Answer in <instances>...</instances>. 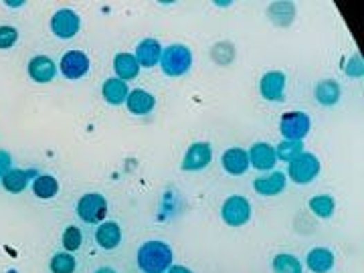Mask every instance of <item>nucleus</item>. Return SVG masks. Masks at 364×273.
Returning <instances> with one entry per match:
<instances>
[{"mask_svg": "<svg viewBox=\"0 0 364 273\" xmlns=\"http://www.w3.org/2000/svg\"><path fill=\"white\" fill-rule=\"evenodd\" d=\"M78 215L83 223H89V225L102 223L107 215V200L98 192L83 194L78 203Z\"/></svg>", "mask_w": 364, "mask_h": 273, "instance_id": "obj_4", "label": "nucleus"}, {"mask_svg": "<svg viewBox=\"0 0 364 273\" xmlns=\"http://www.w3.org/2000/svg\"><path fill=\"white\" fill-rule=\"evenodd\" d=\"M280 130H282V136H286V140L302 142L310 132V115L304 111H287L282 115Z\"/></svg>", "mask_w": 364, "mask_h": 273, "instance_id": "obj_6", "label": "nucleus"}, {"mask_svg": "<svg viewBox=\"0 0 364 273\" xmlns=\"http://www.w3.org/2000/svg\"><path fill=\"white\" fill-rule=\"evenodd\" d=\"M160 55H162V47L156 39H144L138 47H136V61L138 65L142 67H154L158 61H160Z\"/></svg>", "mask_w": 364, "mask_h": 273, "instance_id": "obj_16", "label": "nucleus"}, {"mask_svg": "<svg viewBox=\"0 0 364 273\" xmlns=\"http://www.w3.org/2000/svg\"><path fill=\"white\" fill-rule=\"evenodd\" d=\"M95 273H116L113 270H109V267H102V270H98Z\"/></svg>", "mask_w": 364, "mask_h": 273, "instance_id": "obj_32", "label": "nucleus"}, {"mask_svg": "<svg viewBox=\"0 0 364 273\" xmlns=\"http://www.w3.org/2000/svg\"><path fill=\"white\" fill-rule=\"evenodd\" d=\"M212 160V150L210 144L207 142H194L192 146H188L184 158H182V168L184 170H203L207 168Z\"/></svg>", "mask_w": 364, "mask_h": 273, "instance_id": "obj_8", "label": "nucleus"}, {"mask_svg": "<svg viewBox=\"0 0 364 273\" xmlns=\"http://www.w3.org/2000/svg\"><path fill=\"white\" fill-rule=\"evenodd\" d=\"M95 241H98V245L102 247V249H116V247L120 245V241H122V229H120V225L111 223V220L102 223L98 227V231H95Z\"/></svg>", "mask_w": 364, "mask_h": 273, "instance_id": "obj_17", "label": "nucleus"}, {"mask_svg": "<svg viewBox=\"0 0 364 273\" xmlns=\"http://www.w3.org/2000/svg\"><path fill=\"white\" fill-rule=\"evenodd\" d=\"M223 168L233 174V176H241L247 172L249 168V156H247V150L243 148H229L225 154H223Z\"/></svg>", "mask_w": 364, "mask_h": 273, "instance_id": "obj_14", "label": "nucleus"}, {"mask_svg": "<svg viewBox=\"0 0 364 273\" xmlns=\"http://www.w3.org/2000/svg\"><path fill=\"white\" fill-rule=\"evenodd\" d=\"M81 21H79L78 12L69 10V8H61L53 15L51 30L59 39H71L79 32Z\"/></svg>", "mask_w": 364, "mask_h": 273, "instance_id": "obj_7", "label": "nucleus"}, {"mask_svg": "<svg viewBox=\"0 0 364 273\" xmlns=\"http://www.w3.org/2000/svg\"><path fill=\"white\" fill-rule=\"evenodd\" d=\"M308 267L312 270L313 273H326L330 272L334 267V255L330 249L326 247H316L308 253V259H306Z\"/></svg>", "mask_w": 364, "mask_h": 273, "instance_id": "obj_18", "label": "nucleus"}, {"mask_svg": "<svg viewBox=\"0 0 364 273\" xmlns=\"http://www.w3.org/2000/svg\"><path fill=\"white\" fill-rule=\"evenodd\" d=\"M128 93H130V91H128V85H126V82H122V79H118V77L105 79L104 97L107 104H111V106H120V104H124V102H126Z\"/></svg>", "mask_w": 364, "mask_h": 273, "instance_id": "obj_21", "label": "nucleus"}, {"mask_svg": "<svg viewBox=\"0 0 364 273\" xmlns=\"http://www.w3.org/2000/svg\"><path fill=\"white\" fill-rule=\"evenodd\" d=\"M304 152V144L298 142V140H284L277 148H275V156L286 160V162H291L293 158H298L300 154Z\"/></svg>", "mask_w": 364, "mask_h": 273, "instance_id": "obj_26", "label": "nucleus"}, {"mask_svg": "<svg viewBox=\"0 0 364 273\" xmlns=\"http://www.w3.org/2000/svg\"><path fill=\"white\" fill-rule=\"evenodd\" d=\"M35 176V170H21V168H10L2 176V187L8 192H23L28 185V180Z\"/></svg>", "mask_w": 364, "mask_h": 273, "instance_id": "obj_19", "label": "nucleus"}, {"mask_svg": "<svg viewBox=\"0 0 364 273\" xmlns=\"http://www.w3.org/2000/svg\"><path fill=\"white\" fill-rule=\"evenodd\" d=\"M316 100L322 106H334L340 100V85L334 79H324L316 85Z\"/></svg>", "mask_w": 364, "mask_h": 273, "instance_id": "obj_22", "label": "nucleus"}, {"mask_svg": "<svg viewBox=\"0 0 364 273\" xmlns=\"http://www.w3.org/2000/svg\"><path fill=\"white\" fill-rule=\"evenodd\" d=\"M138 265L146 273H162L172 265V249L162 241H148L138 251Z\"/></svg>", "mask_w": 364, "mask_h": 273, "instance_id": "obj_1", "label": "nucleus"}, {"mask_svg": "<svg viewBox=\"0 0 364 273\" xmlns=\"http://www.w3.org/2000/svg\"><path fill=\"white\" fill-rule=\"evenodd\" d=\"M221 217L229 227H241L251 218V205L245 196L233 194L225 200L221 209Z\"/></svg>", "mask_w": 364, "mask_h": 273, "instance_id": "obj_5", "label": "nucleus"}, {"mask_svg": "<svg viewBox=\"0 0 364 273\" xmlns=\"http://www.w3.org/2000/svg\"><path fill=\"white\" fill-rule=\"evenodd\" d=\"M286 174L284 172H269L265 176L255 178L253 182V189L263 194V196H275L280 192H284L286 189Z\"/></svg>", "mask_w": 364, "mask_h": 273, "instance_id": "obj_13", "label": "nucleus"}, {"mask_svg": "<svg viewBox=\"0 0 364 273\" xmlns=\"http://www.w3.org/2000/svg\"><path fill=\"white\" fill-rule=\"evenodd\" d=\"M126 106H128V109L134 115H146V113H150L154 109L156 100H154L152 93H148L144 89H134L126 97Z\"/></svg>", "mask_w": 364, "mask_h": 273, "instance_id": "obj_15", "label": "nucleus"}, {"mask_svg": "<svg viewBox=\"0 0 364 273\" xmlns=\"http://www.w3.org/2000/svg\"><path fill=\"white\" fill-rule=\"evenodd\" d=\"M19 39V30L15 27H0V49H10Z\"/></svg>", "mask_w": 364, "mask_h": 273, "instance_id": "obj_29", "label": "nucleus"}, {"mask_svg": "<svg viewBox=\"0 0 364 273\" xmlns=\"http://www.w3.org/2000/svg\"><path fill=\"white\" fill-rule=\"evenodd\" d=\"M158 63L162 65V71L166 75L179 77V75H184L190 69V65H192V53L184 45H170V47H166L162 51Z\"/></svg>", "mask_w": 364, "mask_h": 273, "instance_id": "obj_2", "label": "nucleus"}, {"mask_svg": "<svg viewBox=\"0 0 364 273\" xmlns=\"http://www.w3.org/2000/svg\"><path fill=\"white\" fill-rule=\"evenodd\" d=\"M78 267V261L71 253H57L51 259L53 273H73Z\"/></svg>", "mask_w": 364, "mask_h": 273, "instance_id": "obj_27", "label": "nucleus"}, {"mask_svg": "<svg viewBox=\"0 0 364 273\" xmlns=\"http://www.w3.org/2000/svg\"><path fill=\"white\" fill-rule=\"evenodd\" d=\"M273 273H302V263L289 253H280L273 259Z\"/></svg>", "mask_w": 364, "mask_h": 273, "instance_id": "obj_25", "label": "nucleus"}, {"mask_svg": "<svg viewBox=\"0 0 364 273\" xmlns=\"http://www.w3.org/2000/svg\"><path fill=\"white\" fill-rule=\"evenodd\" d=\"M260 91L267 102H282L286 91V75L282 71L265 73L260 82Z\"/></svg>", "mask_w": 364, "mask_h": 273, "instance_id": "obj_10", "label": "nucleus"}, {"mask_svg": "<svg viewBox=\"0 0 364 273\" xmlns=\"http://www.w3.org/2000/svg\"><path fill=\"white\" fill-rule=\"evenodd\" d=\"M247 156H249V162L253 164V168H257V170H269L277 162L275 148L265 144V142L253 144L251 150H247Z\"/></svg>", "mask_w": 364, "mask_h": 273, "instance_id": "obj_12", "label": "nucleus"}, {"mask_svg": "<svg viewBox=\"0 0 364 273\" xmlns=\"http://www.w3.org/2000/svg\"><path fill=\"white\" fill-rule=\"evenodd\" d=\"M81 241H83V237H81V231H79L78 227H67L65 229V233H63V247L69 253L78 251L79 247H81Z\"/></svg>", "mask_w": 364, "mask_h": 273, "instance_id": "obj_28", "label": "nucleus"}, {"mask_svg": "<svg viewBox=\"0 0 364 273\" xmlns=\"http://www.w3.org/2000/svg\"><path fill=\"white\" fill-rule=\"evenodd\" d=\"M10 166H12V158H10V154H8V152H4V150H0V176H4V174L10 170Z\"/></svg>", "mask_w": 364, "mask_h": 273, "instance_id": "obj_30", "label": "nucleus"}, {"mask_svg": "<svg viewBox=\"0 0 364 273\" xmlns=\"http://www.w3.org/2000/svg\"><path fill=\"white\" fill-rule=\"evenodd\" d=\"M28 75L30 79L37 83H49L55 79L57 75V65L53 63V59L45 57V55H37L30 59L28 63Z\"/></svg>", "mask_w": 364, "mask_h": 273, "instance_id": "obj_11", "label": "nucleus"}, {"mask_svg": "<svg viewBox=\"0 0 364 273\" xmlns=\"http://www.w3.org/2000/svg\"><path fill=\"white\" fill-rule=\"evenodd\" d=\"M334 209H336V203H334V198L328 196V194H320V196H312V198H310V211H312L313 215H318L320 218L332 217Z\"/></svg>", "mask_w": 364, "mask_h": 273, "instance_id": "obj_24", "label": "nucleus"}, {"mask_svg": "<svg viewBox=\"0 0 364 273\" xmlns=\"http://www.w3.org/2000/svg\"><path fill=\"white\" fill-rule=\"evenodd\" d=\"M33 192L39 198H53L59 192V182L51 174H41L33 180Z\"/></svg>", "mask_w": 364, "mask_h": 273, "instance_id": "obj_23", "label": "nucleus"}, {"mask_svg": "<svg viewBox=\"0 0 364 273\" xmlns=\"http://www.w3.org/2000/svg\"><path fill=\"white\" fill-rule=\"evenodd\" d=\"M113 69H116V73H118V79H122V82L134 79V77H138V73H140V65H138L136 57L130 53L116 55V59H113Z\"/></svg>", "mask_w": 364, "mask_h": 273, "instance_id": "obj_20", "label": "nucleus"}, {"mask_svg": "<svg viewBox=\"0 0 364 273\" xmlns=\"http://www.w3.org/2000/svg\"><path fill=\"white\" fill-rule=\"evenodd\" d=\"M287 172H289V178L293 182L308 185V182H312L313 178L320 174V160L313 154H310V152H302L298 158H293L289 162Z\"/></svg>", "mask_w": 364, "mask_h": 273, "instance_id": "obj_3", "label": "nucleus"}, {"mask_svg": "<svg viewBox=\"0 0 364 273\" xmlns=\"http://www.w3.org/2000/svg\"><path fill=\"white\" fill-rule=\"evenodd\" d=\"M59 67L67 79H79L89 71V57L83 51H67L63 55Z\"/></svg>", "mask_w": 364, "mask_h": 273, "instance_id": "obj_9", "label": "nucleus"}, {"mask_svg": "<svg viewBox=\"0 0 364 273\" xmlns=\"http://www.w3.org/2000/svg\"><path fill=\"white\" fill-rule=\"evenodd\" d=\"M168 273H192V272L186 270V267H182V265H174V267H170V272Z\"/></svg>", "mask_w": 364, "mask_h": 273, "instance_id": "obj_31", "label": "nucleus"}]
</instances>
